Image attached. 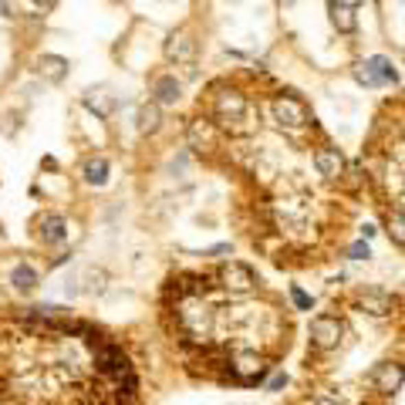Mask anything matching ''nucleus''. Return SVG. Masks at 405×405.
I'll return each instance as SVG.
<instances>
[{
	"label": "nucleus",
	"instance_id": "nucleus-1",
	"mask_svg": "<svg viewBox=\"0 0 405 405\" xmlns=\"http://www.w3.org/2000/svg\"><path fill=\"white\" fill-rule=\"evenodd\" d=\"M202 115L220 128V135H230V139H243V135L257 132L253 102H250L246 88H240L230 78H220L209 84L206 102H202Z\"/></svg>",
	"mask_w": 405,
	"mask_h": 405
},
{
	"label": "nucleus",
	"instance_id": "nucleus-2",
	"mask_svg": "<svg viewBox=\"0 0 405 405\" xmlns=\"http://www.w3.org/2000/svg\"><path fill=\"white\" fill-rule=\"evenodd\" d=\"M345 338V321L338 311H321L311 318V348H308V362H318L324 355L338 351Z\"/></svg>",
	"mask_w": 405,
	"mask_h": 405
},
{
	"label": "nucleus",
	"instance_id": "nucleus-3",
	"mask_svg": "<svg viewBox=\"0 0 405 405\" xmlns=\"http://www.w3.org/2000/svg\"><path fill=\"white\" fill-rule=\"evenodd\" d=\"M270 119L281 125L284 132H304L314 128V115L308 108V102L294 91H277L270 95Z\"/></svg>",
	"mask_w": 405,
	"mask_h": 405
},
{
	"label": "nucleus",
	"instance_id": "nucleus-4",
	"mask_svg": "<svg viewBox=\"0 0 405 405\" xmlns=\"http://www.w3.org/2000/svg\"><path fill=\"white\" fill-rule=\"evenodd\" d=\"M405 382V362L399 358H382L364 371V385L371 389V395L378 399H392Z\"/></svg>",
	"mask_w": 405,
	"mask_h": 405
},
{
	"label": "nucleus",
	"instance_id": "nucleus-5",
	"mask_svg": "<svg viewBox=\"0 0 405 405\" xmlns=\"http://www.w3.org/2000/svg\"><path fill=\"white\" fill-rule=\"evenodd\" d=\"M186 135H189V146H193V152H196L200 159H213V152L223 146L220 128L206 119L202 112L196 115V119H189V125H186Z\"/></svg>",
	"mask_w": 405,
	"mask_h": 405
},
{
	"label": "nucleus",
	"instance_id": "nucleus-6",
	"mask_svg": "<svg viewBox=\"0 0 405 405\" xmlns=\"http://www.w3.org/2000/svg\"><path fill=\"white\" fill-rule=\"evenodd\" d=\"M216 281H220L216 287H223V290H230V294H250V290L260 287L257 270L246 267V264H240V260H227V264H220Z\"/></svg>",
	"mask_w": 405,
	"mask_h": 405
},
{
	"label": "nucleus",
	"instance_id": "nucleus-7",
	"mask_svg": "<svg viewBox=\"0 0 405 405\" xmlns=\"http://www.w3.org/2000/svg\"><path fill=\"white\" fill-rule=\"evenodd\" d=\"M355 308H358V314H368V318H375V321H385V318H392V314H399L395 308H399V297L395 294H389V290H358L355 294Z\"/></svg>",
	"mask_w": 405,
	"mask_h": 405
},
{
	"label": "nucleus",
	"instance_id": "nucleus-8",
	"mask_svg": "<svg viewBox=\"0 0 405 405\" xmlns=\"http://www.w3.org/2000/svg\"><path fill=\"white\" fill-rule=\"evenodd\" d=\"M311 162H314V169H318V176H321V179H327V183H345V169H348V159L341 156V149H338L334 142L321 139V146L314 149Z\"/></svg>",
	"mask_w": 405,
	"mask_h": 405
},
{
	"label": "nucleus",
	"instance_id": "nucleus-9",
	"mask_svg": "<svg viewBox=\"0 0 405 405\" xmlns=\"http://www.w3.org/2000/svg\"><path fill=\"white\" fill-rule=\"evenodd\" d=\"M355 78L368 84V88H378V84H395L399 81V71H395V65L389 61V58H382V54H375V58H368L362 61L358 68H355Z\"/></svg>",
	"mask_w": 405,
	"mask_h": 405
},
{
	"label": "nucleus",
	"instance_id": "nucleus-10",
	"mask_svg": "<svg viewBox=\"0 0 405 405\" xmlns=\"http://www.w3.org/2000/svg\"><path fill=\"white\" fill-rule=\"evenodd\" d=\"M165 58L176 61V65H193L196 61V40L186 27H179L165 38Z\"/></svg>",
	"mask_w": 405,
	"mask_h": 405
},
{
	"label": "nucleus",
	"instance_id": "nucleus-11",
	"mask_svg": "<svg viewBox=\"0 0 405 405\" xmlns=\"http://www.w3.org/2000/svg\"><path fill=\"white\" fill-rule=\"evenodd\" d=\"M38 237L40 243H47V246H58V243L68 240V223H65V216H58V213H44L38 220Z\"/></svg>",
	"mask_w": 405,
	"mask_h": 405
},
{
	"label": "nucleus",
	"instance_id": "nucleus-12",
	"mask_svg": "<svg viewBox=\"0 0 405 405\" xmlns=\"http://www.w3.org/2000/svg\"><path fill=\"white\" fill-rule=\"evenodd\" d=\"M382 223H385L389 240L405 250V209H399V206H382Z\"/></svg>",
	"mask_w": 405,
	"mask_h": 405
},
{
	"label": "nucleus",
	"instance_id": "nucleus-13",
	"mask_svg": "<svg viewBox=\"0 0 405 405\" xmlns=\"http://www.w3.org/2000/svg\"><path fill=\"white\" fill-rule=\"evenodd\" d=\"M327 10H331V24H334L341 34H355V27H358V17H355V7H351V3L331 0V3H327Z\"/></svg>",
	"mask_w": 405,
	"mask_h": 405
},
{
	"label": "nucleus",
	"instance_id": "nucleus-14",
	"mask_svg": "<svg viewBox=\"0 0 405 405\" xmlns=\"http://www.w3.org/2000/svg\"><path fill=\"white\" fill-rule=\"evenodd\" d=\"M152 91H156V105H176V102H179V91H183V88H179L176 75H159Z\"/></svg>",
	"mask_w": 405,
	"mask_h": 405
},
{
	"label": "nucleus",
	"instance_id": "nucleus-15",
	"mask_svg": "<svg viewBox=\"0 0 405 405\" xmlns=\"http://www.w3.org/2000/svg\"><path fill=\"white\" fill-rule=\"evenodd\" d=\"M38 75H44L47 81H61L68 75V61L58 58V54H44L38 61Z\"/></svg>",
	"mask_w": 405,
	"mask_h": 405
},
{
	"label": "nucleus",
	"instance_id": "nucleus-16",
	"mask_svg": "<svg viewBox=\"0 0 405 405\" xmlns=\"http://www.w3.org/2000/svg\"><path fill=\"white\" fill-rule=\"evenodd\" d=\"M10 284H14L21 294H27V290H34V287H38V270H34V267H27V264H17V267L10 270Z\"/></svg>",
	"mask_w": 405,
	"mask_h": 405
},
{
	"label": "nucleus",
	"instance_id": "nucleus-17",
	"mask_svg": "<svg viewBox=\"0 0 405 405\" xmlns=\"http://www.w3.org/2000/svg\"><path fill=\"white\" fill-rule=\"evenodd\" d=\"M84 179H88L91 186H102V183L108 179V162L105 159H88L84 162Z\"/></svg>",
	"mask_w": 405,
	"mask_h": 405
},
{
	"label": "nucleus",
	"instance_id": "nucleus-18",
	"mask_svg": "<svg viewBox=\"0 0 405 405\" xmlns=\"http://www.w3.org/2000/svg\"><path fill=\"white\" fill-rule=\"evenodd\" d=\"M159 121H162L159 105H142V108H139V128H142V132H156Z\"/></svg>",
	"mask_w": 405,
	"mask_h": 405
},
{
	"label": "nucleus",
	"instance_id": "nucleus-19",
	"mask_svg": "<svg viewBox=\"0 0 405 405\" xmlns=\"http://www.w3.org/2000/svg\"><path fill=\"white\" fill-rule=\"evenodd\" d=\"M297 405H345V402H338V399L327 395V392H304V395L297 399Z\"/></svg>",
	"mask_w": 405,
	"mask_h": 405
},
{
	"label": "nucleus",
	"instance_id": "nucleus-20",
	"mask_svg": "<svg viewBox=\"0 0 405 405\" xmlns=\"http://www.w3.org/2000/svg\"><path fill=\"white\" fill-rule=\"evenodd\" d=\"M290 301H294V308H297V311H311V308H314V301H311V294H304V290H301L297 284L290 287Z\"/></svg>",
	"mask_w": 405,
	"mask_h": 405
},
{
	"label": "nucleus",
	"instance_id": "nucleus-21",
	"mask_svg": "<svg viewBox=\"0 0 405 405\" xmlns=\"http://www.w3.org/2000/svg\"><path fill=\"white\" fill-rule=\"evenodd\" d=\"M348 257H351V260H368V257H371V246H368V243H364V240L351 243V250H348Z\"/></svg>",
	"mask_w": 405,
	"mask_h": 405
},
{
	"label": "nucleus",
	"instance_id": "nucleus-22",
	"mask_svg": "<svg viewBox=\"0 0 405 405\" xmlns=\"http://www.w3.org/2000/svg\"><path fill=\"white\" fill-rule=\"evenodd\" d=\"M84 102H88V108H98V115H108V108H112L105 98H95V95H88Z\"/></svg>",
	"mask_w": 405,
	"mask_h": 405
},
{
	"label": "nucleus",
	"instance_id": "nucleus-23",
	"mask_svg": "<svg viewBox=\"0 0 405 405\" xmlns=\"http://www.w3.org/2000/svg\"><path fill=\"white\" fill-rule=\"evenodd\" d=\"M284 385H287V375H274V378L267 382V389H270V392H281Z\"/></svg>",
	"mask_w": 405,
	"mask_h": 405
},
{
	"label": "nucleus",
	"instance_id": "nucleus-24",
	"mask_svg": "<svg viewBox=\"0 0 405 405\" xmlns=\"http://www.w3.org/2000/svg\"><path fill=\"white\" fill-rule=\"evenodd\" d=\"M38 3H51V0H38Z\"/></svg>",
	"mask_w": 405,
	"mask_h": 405
}]
</instances>
